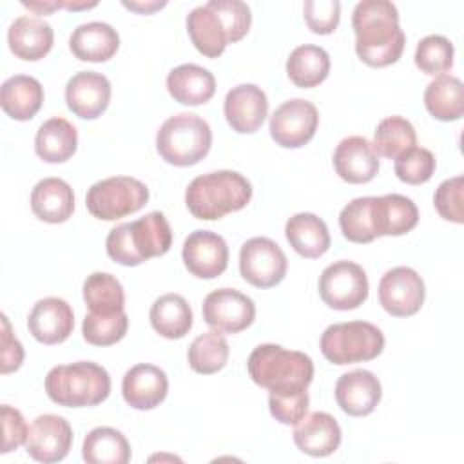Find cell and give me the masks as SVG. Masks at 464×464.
Segmentation results:
<instances>
[{
	"label": "cell",
	"instance_id": "cell-6",
	"mask_svg": "<svg viewBox=\"0 0 464 464\" xmlns=\"http://www.w3.org/2000/svg\"><path fill=\"white\" fill-rule=\"evenodd\" d=\"M210 125L192 112H179L165 120L156 134V149L163 161L174 167L199 163L210 150Z\"/></svg>",
	"mask_w": 464,
	"mask_h": 464
},
{
	"label": "cell",
	"instance_id": "cell-22",
	"mask_svg": "<svg viewBox=\"0 0 464 464\" xmlns=\"http://www.w3.org/2000/svg\"><path fill=\"white\" fill-rule=\"evenodd\" d=\"M341 426L326 411L304 415L294 428L295 446L310 457H328L341 444Z\"/></svg>",
	"mask_w": 464,
	"mask_h": 464
},
{
	"label": "cell",
	"instance_id": "cell-7",
	"mask_svg": "<svg viewBox=\"0 0 464 464\" xmlns=\"http://www.w3.org/2000/svg\"><path fill=\"white\" fill-rule=\"evenodd\" d=\"M321 353L334 364H353L372 361L384 350L382 332L366 321L330 324L319 341Z\"/></svg>",
	"mask_w": 464,
	"mask_h": 464
},
{
	"label": "cell",
	"instance_id": "cell-15",
	"mask_svg": "<svg viewBox=\"0 0 464 464\" xmlns=\"http://www.w3.org/2000/svg\"><path fill=\"white\" fill-rule=\"evenodd\" d=\"M187 270L199 279H214L227 270V241L212 230H194L183 243L181 250Z\"/></svg>",
	"mask_w": 464,
	"mask_h": 464
},
{
	"label": "cell",
	"instance_id": "cell-21",
	"mask_svg": "<svg viewBox=\"0 0 464 464\" xmlns=\"http://www.w3.org/2000/svg\"><path fill=\"white\" fill-rule=\"evenodd\" d=\"M334 169L346 183H368L379 172V156L364 136H348L334 150Z\"/></svg>",
	"mask_w": 464,
	"mask_h": 464
},
{
	"label": "cell",
	"instance_id": "cell-29",
	"mask_svg": "<svg viewBox=\"0 0 464 464\" xmlns=\"http://www.w3.org/2000/svg\"><path fill=\"white\" fill-rule=\"evenodd\" d=\"M285 236L290 246L306 259L321 257L330 248L328 227L312 212L294 214L285 225Z\"/></svg>",
	"mask_w": 464,
	"mask_h": 464
},
{
	"label": "cell",
	"instance_id": "cell-40",
	"mask_svg": "<svg viewBox=\"0 0 464 464\" xmlns=\"http://www.w3.org/2000/svg\"><path fill=\"white\" fill-rule=\"evenodd\" d=\"M453 44L442 34L424 36L415 49V65L430 76H440L453 65Z\"/></svg>",
	"mask_w": 464,
	"mask_h": 464
},
{
	"label": "cell",
	"instance_id": "cell-8",
	"mask_svg": "<svg viewBox=\"0 0 464 464\" xmlns=\"http://www.w3.org/2000/svg\"><path fill=\"white\" fill-rule=\"evenodd\" d=\"M149 201V188L136 178L112 176L91 185L85 196L87 210L103 221H114L141 210Z\"/></svg>",
	"mask_w": 464,
	"mask_h": 464
},
{
	"label": "cell",
	"instance_id": "cell-12",
	"mask_svg": "<svg viewBox=\"0 0 464 464\" xmlns=\"http://www.w3.org/2000/svg\"><path fill=\"white\" fill-rule=\"evenodd\" d=\"M422 277L410 266H395L379 281V303L393 317L415 315L424 303Z\"/></svg>",
	"mask_w": 464,
	"mask_h": 464
},
{
	"label": "cell",
	"instance_id": "cell-49",
	"mask_svg": "<svg viewBox=\"0 0 464 464\" xmlns=\"http://www.w3.org/2000/svg\"><path fill=\"white\" fill-rule=\"evenodd\" d=\"M24 7L36 14H51L56 9L63 7V2H49V0H38V2H22Z\"/></svg>",
	"mask_w": 464,
	"mask_h": 464
},
{
	"label": "cell",
	"instance_id": "cell-9",
	"mask_svg": "<svg viewBox=\"0 0 464 464\" xmlns=\"http://www.w3.org/2000/svg\"><path fill=\"white\" fill-rule=\"evenodd\" d=\"M368 277L361 265L353 261H335L319 276V295L334 310L359 308L368 297Z\"/></svg>",
	"mask_w": 464,
	"mask_h": 464
},
{
	"label": "cell",
	"instance_id": "cell-30",
	"mask_svg": "<svg viewBox=\"0 0 464 464\" xmlns=\"http://www.w3.org/2000/svg\"><path fill=\"white\" fill-rule=\"evenodd\" d=\"M78 147L76 127L62 116L45 120L34 136V150L47 163L67 161Z\"/></svg>",
	"mask_w": 464,
	"mask_h": 464
},
{
	"label": "cell",
	"instance_id": "cell-39",
	"mask_svg": "<svg viewBox=\"0 0 464 464\" xmlns=\"http://www.w3.org/2000/svg\"><path fill=\"white\" fill-rule=\"evenodd\" d=\"M417 134L413 125L402 116H388L379 121L373 132V150L377 156L397 160L401 154L415 147Z\"/></svg>",
	"mask_w": 464,
	"mask_h": 464
},
{
	"label": "cell",
	"instance_id": "cell-37",
	"mask_svg": "<svg viewBox=\"0 0 464 464\" xmlns=\"http://www.w3.org/2000/svg\"><path fill=\"white\" fill-rule=\"evenodd\" d=\"M339 228L352 243H372L377 234L375 221V196L355 198L343 207L339 214Z\"/></svg>",
	"mask_w": 464,
	"mask_h": 464
},
{
	"label": "cell",
	"instance_id": "cell-43",
	"mask_svg": "<svg viewBox=\"0 0 464 464\" xmlns=\"http://www.w3.org/2000/svg\"><path fill=\"white\" fill-rule=\"evenodd\" d=\"M462 190H464V178L455 176L439 185L433 196L435 208L439 216L451 223H464V203H462Z\"/></svg>",
	"mask_w": 464,
	"mask_h": 464
},
{
	"label": "cell",
	"instance_id": "cell-13",
	"mask_svg": "<svg viewBox=\"0 0 464 464\" xmlns=\"http://www.w3.org/2000/svg\"><path fill=\"white\" fill-rule=\"evenodd\" d=\"M203 319L218 332L239 334L256 319L254 301L234 288H218L203 301Z\"/></svg>",
	"mask_w": 464,
	"mask_h": 464
},
{
	"label": "cell",
	"instance_id": "cell-25",
	"mask_svg": "<svg viewBox=\"0 0 464 464\" xmlns=\"http://www.w3.org/2000/svg\"><path fill=\"white\" fill-rule=\"evenodd\" d=\"M120 47L118 31L105 22H87L78 25L71 38L69 49L82 62H107Z\"/></svg>",
	"mask_w": 464,
	"mask_h": 464
},
{
	"label": "cell",
	"instance_id": "cell-33",
	"mask_svg": "<svg viewBox=\"0 0 464 464\" xmlns=\"http://www.w3.org/2000/svg\"><path fill=\"white\" fill-rule=\"evenodd\" d=\"M426 111L440 121H455L464 112V85L457 76L440 74L424 91Z\"/></svg>",
	"mask_w": 464,
	"mask_h": 464
},
{
	"label": "cell",
	"instance_id": "cell-3",
	"mask_svg": "<svg viewBox=\"0 0 464 464\" xmlns=\"http://www.w3.org/2000/svg\"><path fill=\"white\" fill-rule=\"evenodd\" d=\"M172 246V230L161 212H149L143 218L116 225L107 239V256L123 266H136L150 257L163 256Z\"/></svg>",
	"mask_w": 464,
	"mask_h": 464
},
{
	"label": "cell",
	"instance_id": "cell-46",
	"mask_svg": "<svg viewBox=\"0 0 464 464\" xmlns=\"http://www.w3.org/2000/svg\"><path fill=\"white\" fill-rule=\"evenodd\" d=\"M308 392H299V393H288V395H277L270 393L268 395V408L272 417L286 426H295L308 411Z\"/></svg>",
	"mask_w": 464,
	"mask_h": 464
},
{
	"label": "cell",
	"instance_id": "cell-44",
	"mask_svg": "<svg viewBox=\"0 0 464 464\" xmlns=\"http://www.w3.org/2000/svg\"><path fill=\"white\" fill-rule=\"evenodd\" d=\"M225 24L230 44L239 42L252 25L250 7L241 0H210L208 2Z\"/></svg>",
	"mask_w": 464,
	"mask_h": 464
},
{
	"label": "cell",
	"instance_id": "cell-27",
	"mask_svg": "<svg viewBox=\"0 0 464 464\" xmlns=\"http://www.w3.org/2000/svg\"><path fill=\"white\" fill-rule=\"evenodd\" d=\"M187 33L194 47L207 58L221 56L230 44L223 20L208 2L187 14Z\"/></svg>",
	"mask_w": 464,
	"mask_h": 464
},
{
	"label": "cell",
	"instance_id": "cell-19",
	"mask_svg": "<svg viewBox=\"0 0 464 464\" xmlns=\"http://www.w3.org/2000/svg\"><path fill=\"white\" fill-rule=\"evenodd\" d=\"M334 393L337 406L344 413L364 417L377 408L382 397V388L370 370H352L337 379Z\"/></svg>",
	"mask_w": 464,
	"mask_h": 464
},
{
	"label": "cell",
	"instance_id": "cell-51",
	"mask_svg": "<svg viewBox=\"0 0 464 464\" xmlns=\"http://www.w3.org/2000/svg\"><path fill=\"white\" fill-rule=\"evenodd\" d=\"M96 5H98V2H63V7L71 9V11L91 9V7H96Z\"/></svg>",
	"mask_w": 464,
	"mask_h": 464
},
{
	"label": "cell",
	"instance_id": "cell-4",
	"mask_svg": "<svg viewBox=\"0 0 464 464\" xmlns=\"http://www.w3.org/2000/svg\"><path fill=\"white\" fill-rule=\"evenodd\" d=\"M252 185L236 170H216L194 178L185 190L188 212L203 221L221 219L250 203Z\"/></svg>",
	"mask_w": 464,
	"mask_h": 464
},
{
	"label": "cell",
	"instance_id": "cell-32",
	"mask_svg": "<svg viewBox=\"0 0 464 464\" xmlns=\"http://www.w3.org/2000/svg\"><path fill=\"white\" fill-rule=\"evenodd\" d=\"M375 221L377 234L381 236H402L413 230L419 223L417 205L402 194L375 196Z\"/></svg>",
	"mask_w": 464,
	"mask_h": 464
},
{
	"label": "cell",
	"instance_id": "cell-36",
	"mask_svg": "<svg viewBox=\"0 0 464 464\" xmlns=\"http://www.w3.org/2000/svg\"><path fill=\"white\" fill-rule=\"evenodd\" d=\"M83 301L91 314L112 315L125 312L121 283L109 272H92L83 281Z\"/></svg>",
	"mask_w": 464,
	"mask_h": 464
},
{
	"label": "cell",
	"instance_id": "cell-28",
	"mask_svg": "<svg viewBox=\"0 0 464 464\" xmlns=\"http://www.w3.org/2000/svg\"><path fill=\"white\" fill-rule=\"evenodd\" d=\"M42 103L44 87L33 76L14 74L7 78L0 87V105L4 112L16 121H27L34 118Z\"/></svg>",
	"mask_w": 464,
	"mask_h": 464
},
{
	"label": "cell",
	"instance_id": "cell-11",
	"mask_svg": "<svg viewBox=\"0 0 464 464\" xmlns=\"http://www.w3.org/2000/svg\"><path fill=\"white\" fill-rule=\"evenodd\" d=\"M319 112L315 105L303 98L283 102L270 116V136L285 149H299L306 145L317 130Z\"/></svg>",
	"mask_w": 464,
	"mask_h": 464
},
{
	"label": "cell",
	"instance_id": "cell-38",
	"mask_svg": "<svg viewBox=\"0 0 464 464\" xmlns=\"http://www.w3.org/2000/svg\"><path fill=\"white\" fill-rule=\"evenodd\" d=\"M228 353H230V348L223 334L218 330H210L198 335L190 343L187 359H188V366L196 373L210 375L225 368L228 361Z\"/></svg>",
	"mask_w": 464,
	"mask_h": 464
},
{
	"label": "cell",
	"instance_id": "cell-42",
	"mask_svg": "<svg viewBox=\"0 0 464 464\" xmlns=\"http://www.w3.org/2000/svg\"><path fill=\"white\" fill-rule=\"evenodd\" d=\"M435 156L424 147H411L395 160V176L408 185H420L431 179L435 172Z\"/></svg>",
	"mask_w": 464,
	"mask_h": 464
},
{
	"label": "cell",
	"instance_id": "cell-17",
	"mask_svg": "<svg viewBox=\"0 0 464 464\" xmlns=\"http://www.w3.org/2000/svg\"><path fill=\"white\" fill-rule=\"evenodd\" d=\"M223 111L232 130L252 134L263 125L268 114V100L261 87L241 83L227 92Z\"/></svg>",
	"mask_w": 464,
	"mask_h": 464
},
{
	"label": "cell",
	"instance_id": "cell-41",
	"mask_svg": "<svg viewBox=\"0 0 464 464\" xmlns=\"http://www.w3.org/2000/svg\"><path fill=\"white\" fill-rule=\"evenodd\" d=\"M129 328V317L125 312L112 315L87 314L82 323L83 339L92 346H111L121 341Z\"/></svg>",
	"mask_w": 464,
	"mask_h": 464
},
{
	"label": "cell",
	"instance_id": "cell-26",
	"mask_svg": "<svg viewBox=\"0 0 464 464\" xmlns=\"http://www.w3.org/2000/svg\"><path fill=\"white\" fill-rule=\"evenodd\" d=\"M167 89L178 103L196 107L210 102L216 92V78L201 65L183 63L169 72Z\"/></svg>",
	"mask_w": 464,
	"mask_h": 464
},
{
	"label": "cell",
	"instance_id": "cell-23",
	"mask_svg": "<svg viewBox=\"0 0 464 464\" xmlns=\"http://www.w3.org/2000/svg\"><path fill=\"white\" fill-rule=\"evenodd\" d=\"M7 44L16 58L25 62H36L49 54V51L53 49L54 31L42 18L20 16L9 25Z\"/></svg>",
	"mask_w": 464,
	"mask_h": 464
},
{
	"label": "cell",
	"instance_id": "cell-48",
	"mask_svg": "<svg viewBox=\"0 0 464 464\" xmlns=\"http://www.w3.org/2000/svg\"><path fill=\"white\" fill-rule=\"evenodd\" d=\"M24 362V348L22 343L13 335L11 324L2 314V359H0V372L11 373L16 372Z\"/></svg>",
	"mask_w": 464,
	"mask_h": 464
},
{
	"label": "cell",
	"instance_id": "cell-16",
	"mask_svg": "<svg viewBox=\"0 0 464 464\" xmlns=\"http://www.w3.org/2000/svg\"><path fill=\"white\" fill-rule=\"evenodd\" d=\"M65 102L69 111L82 120H96L111 102V82L96 71H80L65 85Z\"/></svg>",
	"mask_w": 464,
	"mask_h": 464
},
{
	"label": "cell",
	"instance_id": "cell-20",
	"mask_svg": "<svg viewBox=\"0 0 464 464\" xmlns=\"http://www.w3.org/2000/svg\"><path fill=\"white\" fill-rule=\"evenodd\" d=\"M169 393L167 373L154 364H136L129 368L121 381L123 401L134 410H152Z\"/></svg>",
	"mask_w": 464,
	"mask_h": 464
},
{
	"label": "cell",
	"instance_id": "cell-31",
	"mask_svg": "<svg viewBox=\"0 0 464 464\" xmlns=\"http://www.w3.org/2000/svg\"><path fill=\"white\" fill-rule=\"evenodd\" d=\"M152 328L165 339H181L192 328V310L179 294L160 295L149 312Z\"/></svg>",
	"mask_w": 464,
	"mask_h": 464
},
{
	"label": "cell",
	"instance_id": "cell-34",
	"mask_svg": "<svg viewBox=\"0 0 464 464\" xmlns=\"http://www.w3.org/2000/svg\"><path fill=\"white\" fill-rule=\"evenodd\" d=\"M330 72L328 53L312 44L295 47L286 60V74L290 82L301 89L317 87L326 80Z\"/></svg>",
	"mask_w": 464,
	"mask_h": 464
},
{
	"label": "cell",
	"instance_id": "cell-24",
	"mask_svg": "<svg viewBox=\"0 0 464 464\" xmlns=\"http://www.w3.org/2000/svg\"><path fill=\"white\" fill-rule=\"evenodd\" d=\"M31 210L45 223H63L72 216L74 194L62 178H44L31 192Z\"/></svg>",
	"mask_w": 464,
	"mask_h": 464
},
{
	"label": "cell",
	"instance_id": "cell-14",
	"mask_svg": "<svg viewBox=\"0 0 464 464\" xmlns=\"http://www.w3.org/2000/svg\"><path fill=\"white\" fill-rule=\"evenodd\" d=\"M72 444V428L71 424L53 413L38 415L27 431L25 451L31 459L51 464L63 460Z\"/></svg>",
	"mask_w": 464,
	"mask_h": 464
},
{
	"label": "cell",
	"instance_id": "cell-47",
	"mask_svg": "<svg viewBox=\"0 0 464 464\" xmlns=\"http://www.w3.org/2000/svg\"><path fill=\"white\" fill-rule=\"evenodd\" d=\"M27 424H25V419L24 415L9 406V404H4L2 406V433H4V440H2V453H9V451H14L16 448H20L22 444H25V439H27Z\"/></svg>",
	"mask_w": 464,
	"mask_h": 464
},
{
	"label": "cell",
	"instance_id": "cell-5",
	"mask_svg": "<svg viewBox=\"0 0 464 464\" xmlns=\"http://www.w3.org/2000/svg\"><path fill=\"white\" fill-rule=\"evenodd\" d=\"M47 397L65 408H89L103 402L111 393L109 372L91 361L58 364L45 375Z\"/></svg>",
	"mask_w": 464,
	"mask_h": 464
},
{
	"label": "cell",
	"instance_id": "cell-18",
	"mask_svg": "<svg viewBox=\"0 0 464 464\" xmlns=\"http://www.w3.org/2000/svg\"><path fill=\"white\" fill-rule=\"evenodd\" d=\"M31 335L42 344L63 343L74 328L71 304L60 297H44L34 303L27 317Z\"/></svg>",
	"mask_w": 464,
	"mask_h": 464
},
{
	"label": "cell",
	"instance_id": "cell-10",
	"mask_svg": "<svg viewBox=\"0 0 464 464\" xmlns=\"http://www.w3.org/2000/svg\"><path fill=\"white\" fill-rule=\"evenodd\" d=\"M288 261L281 246L270 237H250L239 250L241 277L256 288H272L286 276Z\"/></svg>",
	"mask_w": 464,
	"mask_h": 464
},
{
	"label": "cell",
	"instance_id": "cell-2",
	"mask_svg": "<svg viewBox=\"0 0 464 464\" xmlns=\"http://www.w3.org/2000/svg\"><path fill=\"white\" fill-rule=\"evenodd\" d=\"M246 368L257 386L277 395L304 392L314 379L312 359L303 352L286 350L279 344L256 346Z\"/></svg>",
	"mask_w": 464,
	"mask_h": 464
},
{
	"label": "cell",
	"instance_id": "cell-45",
	"mask_svg": "<svg viewBox=\"0 0 464 464\" xmlns=\"http://www.w3.org/2000/svg\"><path fill=\"white\" fill-rule=\"evenodd\" d=\"M303 16L308 29L315 34H330L341 20V4L337 0H306Z\"/></svg>",
	"mask_w": 464,
	"mask_h": 464
},
{
	"label": "cell",
	"instance_id": "cell-50",
	"mask_svg": "<svg viewBox=\"0 0 464 464\" xmlns=\"http://www.w3.org/2000/svg\"><path fill=\"white\" fill-rule=\"evenodd\" d=\"M165 5H167V2H123V7L136 11L140 14H150Z\"/></svg>",
	"mask_w": 464,
	"mask_h": 464
},
{
	"label": "cell",
	"instance_id": "cell-1",
	"mask_svg": "<svg viewBox=\"0 0 464 464\" xmlns=\"http://www.w3.org/2000/svg\"><path fill=\"white\" fill-rule=\"evenodd\" d=\"M355 33V53L370 67L395 63L406 44L399 25V11L388 0L359 2L352 14Z\"/></svg>",
	"mask_w": 464,
	"mask_h": 464
},
{
	"label": "cell",
	"instance_id": "cell-35",
	"mask_svg": "<svg viewBox=\"0 0 464 464\" xmlns=\"http://www.w3.org/2000/svg\"><path fill=\"white\" fill-rule=\"evenodd\" d=\"M82 457L89 464H127L130 444L116 428L98 426L85 435Z\"/></svg>",
	"mask_w": 464,
	"mask_h": 464
}]
</instances>
